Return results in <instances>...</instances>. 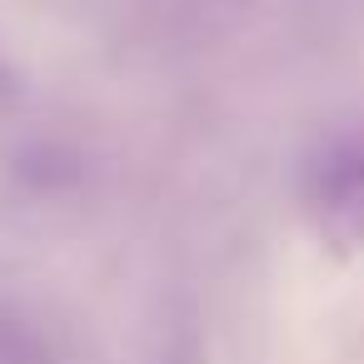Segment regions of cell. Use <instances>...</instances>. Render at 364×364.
<instances>
[{
  "mask_svg": "<svg viewBox=\"0 0 364 364\" xmlns=\"http://www.w3.org/2000/svg\"><path fill=\"white\" fill-rule=\"evenodd\" d=\"M11 90H16V85H11V65H6V55H0V105L11 100Z\"/></svg>",
  "mask_w": 364,
  "mask_h": 364,
  "instance_id": "7a4b0ae2",
  "label": "cell"
},
{
  "mask_svg": "<svg viewBox=\"0 0 364 364\" xmlns=\"http://www.w3.org/2000/svg\"><path fill=\"white\" fill-rule=\"evenodd\" d=\"M304 220L329 255H364V125L324 140L304 165Z\"/></svg>",
  "mask_w": 364,
  "mask_h": 364,
  "instance_id": "6da1fadb",
  "label": "cell"
}]
</instances>
